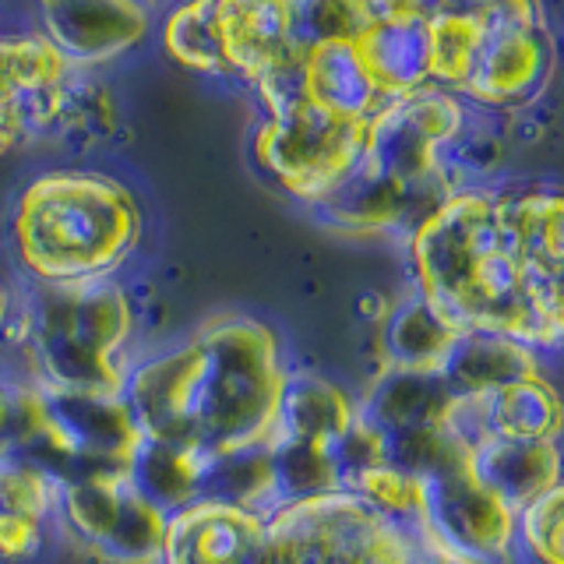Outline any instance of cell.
Returning <instances> with one entry per match:
<instances>
[{"label":"cell","instance_id":"obj_8","mask_svg":"<svg viewBox=\"0 0 564 564\" xmlns=\"http://www.w3.org/2000/svg\"><path fill=\"white\" fill-rule=\"evenodd\" d=\"M61 511L96 551L120 564H155L166 511L145 498L134 473H99L64 484Z\"/></svg>","mask_w":564,"mask_h":564},{"label":"cell","instance_id":"obj_17","mask_svg":"<svg viewBox=\"0 0 564 564\" xmlns=\"http://www.w3.org/2000/svg\"><path fill=\"white\" fill-rule=\"evenodd\" d=\"M516 540L536 564H561V484L519 511Z\"/></svg>","mask_w":564,"mask_h":564},{"label":"cell","instance_id":"obj_11","mask_svg":"<svg viewBox=\"0 0 564 564\" xmlns=\"http://www.w3.org/2000/svg\"><path fill=\"white\" fill-rule=\"evenodd\" d=\"M67 70L46 40H0V152L50 131Z\"/></svg>","mask_w":564,"mask_h":564},{"label":"cell","instance_id":"obj_16","mask_svg":"<svg viewBox=\"0 0 564 564\" xmlns=\"http://www.w3.org/2000/svg\"><path fill=\"white\" fill-rule=\"evenodd\" d=\"M166 50L176 61L198 70L226 75V53L216 22V0H187L166 22Z\"/></svg>","mask_w":564,"mask_h":564},{"label":"cell","instance_id":"obj_19","mask_svg":"<svg viewBox=\"0 0 564 564\" xmlns=\"http://www.w3.org/2000/svg\"><path fill=\"white\" fill-rule=\"evenodd\" d=\"M8 322H11V296L4 286H0V335L8 332Z\"/></svg>","mask_w":564,"mask_h":564},{"label":"cell","instance_id":"obj_21","mask_svg":"<svg viewBox=\"0 0 564 564\" xmlns=\"http://www.w3.org/2000/svg\"><path fill=\"white\" fill-rule=\"evenodd\" d=\"M0 458H4V455H0Z\"/></svg>","mask_w":564,"mask_h":564},{"label":"cell","instance_id":"obj_1","mask_svg":"<svg viewBox=\"0 0 564 564\" xmlns=\"http://www.w3.org/2000/svg\"><path fill=\"white\" fill-rule=\"evenodd\" d=\"M410 258L420 300L448 328L533 352L561 346L557 191H455L413 226Z\"/></svg>","mask_w":564,"mask_h":564},{"label":"cell","instance_id":"obj_3","mask_svg":"<svg viewBox=\"0 0 564 564\" xmlns=\"http://www.w3.org/2000/svg\"><path fill=\"white\" fill-rule=\"evenodd\" d=\"M14 251L35 286L113 279L141 237L138 202L99 173H46L14 208Z\"/></svg>","mask_w":564,"mask_h":564},{"label":"cell","instance_id":"obj_12","mask_svg":"<svg viewBox=\"0 0 564 564\" xmlns=\"http://www.w3.org/2000/svg\"><path fill=\"white\" fill-rule=\"evenodd\" d=\"M216 22L226 70H237L243 82L258 85L272 70L300 64L286 40L279 0H216Z\"/></svg>","mask_w":564,"mask_h":564},{"label":"cell","instance_id":"obj_6","mask_svg":"<svg viewBox=\"0 0 564 564\" xmlns=\"http://www.w3.org/2000/svg\"><path fill=\"white\" fill-rule=\"evenodd\" d=\"M466 18L469 57L455 93L487 110L533 102L554 70V46L543 29L540 0H445Z\"/></svg>","mask_w":564,"mask_h":564},{"label":"cell","instance_id":"obj_15","mask_svg":"<svg viewBox=\"0 0 564 564\" xmlns=\"http://www.w3.org/2000/svg\"><path fill=\"white\" fill-rule=\"evenodd\" d=\"M279 8L296 61L322 43L357 40L370 25L367 0H279Z\"/></svg>","mask_w":564,"mask_h":564},{"label":"cell","instance_id":"obj_10","mask_svg":"<svg viewBox=\"0 0 564 564\" xmlns=\"http://www.w3.org/2000/svg\"><path fill=\"white\" fill-rule=\"evenodd\" d=\"M43 40L67 67L120 57L149 29L138 0H40Z\"/></svg>","mask_w":564,"mask_h":564},{"label":"cell","instance_id":"obj_4","mask_svg":"<svg viewBox=\"0 0 564 564\" xmlns=\"http://www.w3.org/2000/svg\"><path fill=\"white\" fill-rule=\"evenodd\" d=\"M131 304L113 279L35 286L22 311H11L32 367V384L70 395H120L131 367L120 364L131 335Z\"/></svg>","mask_w":564,"mask_h":564},{"label":"cell","instance_id":"obj_2","mask_svg":"<svg viewBox=\"0 0 564 564\" xmlns=\"http://www.w3.org/2000/svg\"><path fill=\"white\" fill-rule=\"evenodd\" d=\"M290 370L279 335L243 314H216L184 343L123 378L141 445L191 452L234 469L269 448Z\"/></svg>","mask_w":564,"mask_h":564},{"label":"cell","instance_id":"obj_14","mask_svg":"<svg viewBox=\"0 0 564 564\" xmlns=\"http://www.w3.org/2000/svg\"><path fill=\"white\" fill-rule=\"evenodd\" d=\"M300 93L349 123H367L384 99L360 64L357 40L322 43L300 57Z\"/></svg>","mask_w":564,"mask_h":564},{"label":"cell","instance_id":"obj_5","mask_svg":"<svg viewBox=\"0 0 564 564\" xmlns=\"http://www.w3.org/2000/svg\"><path fill=\"white\" fill-rule=\"evenodd\" d=\"M251 564H420L416 536L352 490H325L264 511Z\"/></svg>","mask_w":564,"mask_h":564},{"label":"cell","instance_id":"obj_13","mask_svg":"<svg viewBox=\"0 0 564 564\" xmlns=\"http://www.w3.org/2000/svg\"><path fill=\"white\" fill-rule=\"evenodd\" d=\"M357 53L378 96L399 99L431 85V40L427 22L413 18H370L357 35Z\"/></svg>","mask_w":564,"mask_h":564},{"label":"cell","instance_id":"obj_18","mask_svg":"<svg viewBox=\"0 0 564 564\" xmlns=\"http://www.w3.org/2000/svg\"><path fill=\"white\" fill-rule=\"evenodd\" d=\"M445 0H367L370 18H413V22H431Z\"/></svg>","mask_w":564,"mask_h":564},{"label":"cell","instance_id":"obj_20","mask_svg":"<svg viewBox=\"0 0 564 564\" xmlns=\"http://www.w3.org/2000/svg\"><path fill=\"white\" fill-rule=\"evenodd\" d=\"M138 4H152V0H138Z\"/></svg>","mask_w":564,"mask_h":564},{"label":"cell","instance_id":"obj_9","mask_svg":"<svg viewBox=\"0 0 564 564\" xmlns=\"http://www.w3.org/2000/svg\"><path fill=\"white\" fill-rule=\"evenodd\" d=\"M264 536V511L202 498L166 516L155 564H251Z\"/></svg>","mask_w":564,"mask_h":564},{"label":"cell","instance_id":"obj_7","mask_svg":"<svg viewBox=\"0 0 564 564\" xmlns=\"http://www.w3.org/2000/svg\"><path fill=\"white\" fill-rule=\"evenodd\" d=\"M261 102L269 110V120L254 138L258 163L293 198L322 205L357 166L367 123L339 120L304 93H282Z\"/></svg>","mask_w":564,"mask_h":564}]
</instances>
